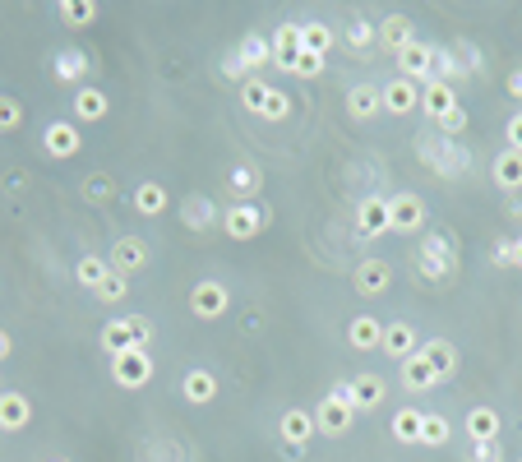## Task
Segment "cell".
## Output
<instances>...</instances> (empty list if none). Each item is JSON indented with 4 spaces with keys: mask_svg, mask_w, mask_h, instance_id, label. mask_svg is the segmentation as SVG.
I'll use <instances>...</instances> for the list:
<instances>
[{
    "mask_svg": "<svg viewBox=\"0 0 522 462\" xmlns=\"http://www.w3.org/2000/svg\"><path fill=\"white\" fill-rule=\"evenodd\" d=\"M416 158L435 171V176H444V181H458V176H467V171H472V162H476L472 148L462 144V139H444L439 130H425L421 139H416Z\"/></svg>",
    "mask_w": 522,
    "mask_h": 462,
    "instance_id": "cell-1",
    "label": "cell"
},
{
    "mask_svg": "<svg viewBox=\"0 0 522 462\" xmlns=\"http://www.w3.org/2000/svg\"><path fill=\"white\" fill-rule=\"evenodd\" d=\"M416 268H421L425 282H449L458 273V245H453L449 231H430L416 250Z\"/></svg>",
    "mask_w": 522,
    "mask_h": 462,
    "instance_id": "cell-2",
    "label": "cell"
},
{
    "mask_svg": "<svg viewBox=\"0 0 522 462\" xmlns=\"http://www.w3.org/2000/svg\"><path fill=\"white\" fill-rule=\"evenodd\" d=\"M241 107L250 111V116H264V121H287V116H292V98H287L282 88L264 84V74H255V79L241 84Z\"/></svg>",
    "mask_w": 522,
    "mask_h": 462,
    "instance_id": "cell-3",
    "label": "cell"
},
{
    "mask_svg": "<svg viewBox=\"0 0 522 462\" xmlns=\"http://www.w3.org/2000/svg\"><path fill=\"white\" fill-rule=\"evenodd\" d=\"M352 421H356L352 389H347V384H333V389H328V398H319V407H315V426H319V435L342 439L347 430H352Z\"/></svg>",
    "mask_w": 522,
    "mask_h": 462,
    "instance_id": "cell-4",
    "label": "cell"
},
{
    "mask_svg": "<svg viewBox=\"0 0 522 462\" xmlns=\"http://www.w3.org/2000/svg\"><path fill=\"white\" fill-rule=\"evenodd\" d=\"M153 370H158V361H153V347H130V352L111 356V379H116V389L139 393L148 379H153Z\"/></svg>",
    "mask_w": 522,
    "mask_h": 462,
    "instance_id": "cell-5",
    "label": "cell"
},
{
    "mask_svg": "<svg viewBox=\"0 0 522 462\" xmlns=\"http://www.w3.org/2000/svg\"><path fill=\"white\" fill-rule=\"evenodd\" d=\"M268 222H273V213H268V204H259V199L222 208V231H227L231 241H255Z\"/></svg>",
    "mask_w": 522,
    "mask_h": 462,
    "instance_id": "cell-6",
    "label": "cell"
},
{
    "mask_svg": "<svg viewBox=\"0 0 522 462\" xmlns=\"http://www.w3.org/2000/svg\"><path fill=\"white\" fill-rule=\"evenodd\" d=\"M231 310V287L218 278H204L190 287V315L199 319V324H218V319H227Z\"/></svg>",
    "mask_w": 522,
    "mask_h": 462,
    "instance_id": "cell-7",
    "label": "cell"
},
{
    "mask_svg": "<svg viewBox=\"0 0 522 462\" xmlns=\"http://www.w3.org/2000/svg\"><path fill=\"white\" fill-rule=\"evenodd\" d=\"M107 264H111V273H121V278H130V273H144V268L153 264V245H148L144 236H116Z\"/></svg>",
    "mask_w": 522,
    "mask_h": 462,
    "instance_id": "cell-8",
    "label": "cell"
},
{
    "mask_svg": "<svg viewBox=\"0 0 522 462\" xmlns=\"http://www.w3.org/2000/svg\"><path fill=\"white\" fill-rule=\"evenodd\" d=\"M398 79H407V84H416V88L430 84V79H435V47L416 37L407 51H398Z\"/></svg>",
    "mask_w": 522,
    "mask_h": 462,
    "instance_id": "cell-9",
    "label": "cell"
},
{
    "mask_svg": "<svg viewBox=\"0 0 522 462\" xmlns=\"http://www.w3.org/2000/svg\"><path fill=\"white\" fill-rule=\"evenodd\" d=\"M42 153L56 162H70L84 153V134H79V125L74 121H51L47 130H42Z\"/></svg>",
    "mask_w": 522,
    "mask_h": 462,
    "instance_id": "cell-10",
    "label": "cell"
},
{
    "mask_svg": "<svg viewBox=\"0 0 522 462\" xmlns=\"http://www.w3.org/2000/svg\"><path fill=\"white\" fill-rule=\"evenodd\" d=\"M425 218H430V213H425V199L412 195V190H402V195L389 199V227L398 231V236H412V231H421Z\"/></svg>",
    "mask_w": 522,
    "mask_h": 462,
    "instance_id": "cell-11",
    "label": "cell"
},
{
    "mask_svg": "<svg viewBox=\"0 0 522 462\" xmlns=\"http://www.w3.org/2000/svg\"><path fill=\"white\" fill-rule=\"evenodd\" d=\"M278 435H282V444H287V453H305V444L319 435L315 412H305V407H287L282 421H278Z\"/></svg>",
    "mask_w": 522,
    "mask_h": 462,
    "instance_id": "cell-12",
    "label": "cell"
},
{
    "mask_svg": "<svg viewBox=\"0 0 522 462\" xmlns=\"http://www.w3.org/2000/svg\"><path fill=\"white\" fill-rule=\"evenodd\" d=\"M379 352L393 356L398 365L407 361V356L421 352V333H416L412 319H389V324H384V342H379Z\"/></svg>",
    "mask_w": 522,
    "mask_h": 462,
    "instance_id": "cell-13",
    "label": "cell"
},
{
    "mask_svg": "<svg viewBox=\"0 0 522 462\" xmlns=\"http://www.w3.org/2000/svg\"><path fill=\"white\" fill-rule=\"evenodd\" d=\"M352 287L361 296H384L393 287V264H389V259H379V255L361 259V264H356V273H352Z\"/></svg>",
    "mask_w": 522,
    "mask_h": 462,
    "instance_id": "cell-14",
    "label": "cell"
},
{
    "mask_svg": "<svg viewBox=\"0 0 522 462\" xmlns=\"http://www.w3.org/2000/svg\"><path fill=\"white\" fill-rule=\"evenodd\" d=\"M389 227V199H379V195H365L361 204H356V236L361 241H379Z\"/></svg>",
    "mask_w": 522,
    "mask_h": 462,
    "instance_id": "cell-15",
    "label": "cell"
},
{
    "mask_svg": "<svg viewBox=\"0 0 522 462\" xmlns=\"http://www.w3.org/2000/svg\"><path fill=\"white\" fill-rule=\"evenodd\" d=\"M70 111H74V125H98V121H107L111 116V98L102 93V88L84 84V88H74Z\"/></svg>",
    "mask_w": 522,
    "mask_h": 462,
    "instance_id": "cell-16",
    "label": "cell"
},
{
    "mask_svg": "<svg viewBox=\"0 0 522 462\" xmlns=\"http://www.w3.org/2000/svg\"><path fill=\"white\" fill-rule=\"evenodd\" d=\"M453 107H462V102H458V88H453V84H444V79H430V84L421 88V116H425L430 125H439Z\"/></svg>",
    "mask_w": 522,
    "mask_h": 462,
    "instance_id": "cell-17",
    "label": "cell"
},
{
    "mask_svg": "<svg viewBox=\"0 0 522 462\" xmlns=\"http://www.w3.org/2000/svg\"><path fill=\"white\" fill-rule=\"evenodd\" d=\"M181 227L185 231H213L222 227V208L208 195H185L181 199Z\"/></svg>",
    "mask_w": 522,
    "mask_h": 462,
    "instance_id": "cell-18",
    "label": "cell"
},
{
    "mask_svg": "<svg viewBox=\"0 0 522 462\" xmlns=\"http://www.w3.org/2000/svg\"><path fill=\"white\" fill-rule=\"evenodd\" d=\"M33 426V402H28V393L19 389H5L0 393V430L5 435H19V430Z\"/></svg>",
    "mask_w": 522,
    "mask_h": 462,
    "instance_id": "cell-19",
    "label": "cell"
},
{
    "mask_svg": "<svg viewBox=\"0 0 522 462\" xmlns=\"http://www.w3.org/2000/svg\"><path fill=\"white\" fill-rule=\"evenodd\" d=\"M375 33H379V47L393 51V56H398V51H407L416 42V24L407 19V14H384V19L375 24Z\"/></svg>",
    "mask_w": 522,
    "mask_h": 462,
    "instance_id": "cell-20",
    "label": "cell"
},
{
    "mask_svg": "<svg viewBox=\"0 0 522 462\" xmlns=\"http://www.w3.org/2000/svg\"><path fill=\"white\" fill-rule=\"evenodd\" d=\"M231 56H236V65H241L245 79H255L259 65L273 61V47H268V37H264V33H245L241 42H236V51H231Z\"/></svg>",
    "mask_w": 522,
    "mask_h": 462,
    "instance_id": "cell-21",
    "label": "cell"
},
{
    "mask_svg": "<svg viewBox=\"0 0 522 462\" xmlns=\"http://www.w3.org/2000/svg\"><path fill=\"white\" fill-rule=\"evenodd\" d=\"M268 47H273V65L292 74V65L301 61V24H278L273 37H268Z\"/></svg>",
    "mask_w": 522,
    "mask_h": 462,
    "instance_id": "cell-22",
    "label": "cell"
},
{
    "mask_svg": "<svg viewBox=\"0 0 522 462\" xmlns=\"http://www.w3.org/2000/svg\"><path fill=\"white\" fill-rule=\"evenodd\" d=\"M379 98H384V111H389V116H412V111H421V88L407 84V79H389V84L379 88Z\"/></svg>",
    "mask_w": 522,
    "mask_h": 462,
    "instance_id": "cell-23",
    "label": "cell"
},
{
    "mask_svg": "<svg viewBox=\"0 0 522 462\" xmlns=\"http://www.w3.org/2000/svg\"><path fill=\"white\" fill-rule=\"evenodd\" d=\"M421 356L430 361V370H435L439 384L458 375V347H453L449 338H425V342H421Z\"/></svg>",
    "mask_w": 522,
    "mask_h": 462,
    "instance_id": "cell-24",
    "label": "cell"
},
{
    "mask_svg": "<svg viewBox=\"0 0 522 462\" xmlns=\"http://www.w3.org/2000/svg\"><path fill=\"white\" fill-rule=\"evenodd\" d=\"M51 74L56 84H70V88H84V74H88V56L79 47H61L51 56Z\"/></svg>",
    "mask_w": 522,
    "mask_h": 462,
    "instance_id": "cell-25",
    "label": "cell"
},
{
    "mask_svg": "<svg viewBox=\"0 0 522 462\" xmlns=\"http://www.w3.org/2000/svg\"><path fill=\"white\" fill-rule=\"evenodd\" d=\"M181 393H185V402H190V407H208V402L218 398V375H213V370H204V365H195V370H185Z\"/></svg>",
    "mask_w": 522,
    "mask_h": 462,
    "instance_id": "cell-26",
    "label": "cell"
},
{
    "mask_svg": "<svg viewBox=\"0 0 522 462\" xmlns=\"http://www.w3.org/2000/svg\"><path fill=\"white\" fill-rule=\"evenodd\" d=\"M347 389H352V407H356V416L361 412H375L379 402L389 398V384L379 375H356V379H347Z\"/></svg>",
    "mask_w": 522,
    "mask_h": 462,
    "instance_id": "cell-27",
    "label": "cell"
},
{
    "mask_svg": "<svg viewBox=\"0 0 522 462\" xmlns=\"http://www.w3.org/2000/svg\"><path fill=\"white\" fill-rule=\"evenodd\" d=\"M227 190L236 195V204H250V199L264 190V171H259L255 162H236V167L227 171Z\"/></svg>",
    "mask_w": 522,
    "mask_h": 462,
    "instance_id": "cell-28",
    "label": "cell"
},
{
    "mask_svg": "<svg viewBox=\"0 0 522 462\" xmlns=\"http://www.w3.org/2000/svg\"><path fill=\"white\" fill-rule=\"evenodd\" d=\"M462 435L472 439V444H495L499 439V412L495 407H472V412L462 416Z\"/></svg>",
    "mask_w": 522,
    "mask_h": 462,
    "instance_id": "cell-29",
    "label": "cell"
},
{
    "mask_svg": "<svg viewBox=\"0 0 522 462\" xmlns=\"http://www.w3.org/2000/svg\"><path fill=\"white\" fill-rule=\"evenodd\" d=\"M379 111H384V98H379V88L375 84H352L347 88V116L352 121H375Z\"/></svg>",
    "mask_w": 522,
    "mask_h": 462,
    "instance_id": "cell-30",
    "label": "cell"
},
{
    "mask_svg": "<svg viewBox=\"0 0 522 462\" xmlns=\"http://www.w3.org/2000/svg\"><path fill=\"white\" fill-rule=\"evenodd\" d=\"M490 176H495V185L504 190V195H522V153H513V148L495 153V162H490Z\"/></svg>",
    "mask_w": 522,
    "mask_h": 462,
    "instance_id": "cell-31",
    "label": "cell"
},
{
    "mask_svg": "<svg viewBox=\"0 0 522 462\" xmlns=\"http://www.w3.org/2000/svg\"><path fill=\"white\" fill-rule=\"evenodd\" d=\"M130 199H134V213H139V218H162L167 204H171V195H167V185L162 181H139Z\"/></svg>",
    "mask_w": 522,
    "mask_h": 462,
    "instance_id": "cell-32",
    "label": "cell"
},
{
    "mask_svg": "<svg viewBox=\"0 0 522 462\" xmlns=\"http://www.w3.org/2000/svg\"><path fill=\"white\" fill-rule=\"evenodd\" d=\"M347 342H352V352H379V342H384V319L356 315L352 324H347Z\"/></svg>",
    "mask_w": 522,
    "mask_h": 462,
    "instance_id": "cell-33",
    "label": "cell"
},
{
    "mask_svg": "<svg viewBox=\"0 0 522 462\" xmlns=\"http://www.w3.org/2000/svg\"><path fill=\"white\" fill-rule=\"evenodd\" d=\"M398 379H402V389H407V393H425V389H435V384H439L435 370H430V361H425L421 352L407 356V361L398 365Z\"/></svg>",
    "mask_w": 522,
    "mask_h": 462,
    "instance_id": "cell-34",
    "label": "cell"
},
{
    "mask_svg": "<svg viewBox=\"0 0 522 462\" xmlns=\"http://www.w3.org/2000/svg\"><path fill=\"white\" fill-rule=\"evenodd\" d=\"M84 204H93V208H102V204H116V195H121V185H116V176L111 171H93L84 181Z\"/></svg>",
    "mask_w": 522,
    "mask_h": 462,
    "instance_id": "cell-35",
    "label": "cell"
},
{
    "mask_svg": "<svg viewBox=\"0 0 522 462\" xmlns=\"http://www.w3.org/2000/svg\"><path fill=\"white\" fill-rule=\"evenodd\" d=\"M338 47V33L324 24V19H305L301 24V51H315V56H328Z\"/></svg>",
    "mask_w": 522,
    "mask_h": 462,
    "instance_id": "cell-36",
    "label": "cell"
},
{
    "mask_svg": "<svg viewBox=\"0 0 522 462\" xmlns=\"http://www.w3.org/2000/svg\"><path fill=\"white\" fill-rule=\"evenodd\" d=\"M107 278H111L107 255H79V264H74V282H79V287L98 292V287H102Z\"/></svg>",
    "mask_w": 522,
    "mask_h": 462,
    "instance_id": "cell-37",
    "label": "cell"
},
{
    "mask_svg": "<svg viewBox=\"0 0 522 462\" xmlns=\"http://www.w3.org/2000/svg\"><path fill=\"white\" fill-rule=\"evenodd\" d=\"M98 342H102V352L107 356H121V352H130L134 347V333H130V319H111V324H102V333H98Z\"/></svg>",
    "mask_w": 522,
    "mask_h": 462,
    "instance_id": "cell-38",
    "label": "cell"
},
{
    "mask_svg": "<svg viewBox=\"0 0 522 462\" xmlns=\"http://www.w3.org/2000/svg\"><path fill=\"white\" fill-rule=\"evenodd\" d=\"M421 421H425V412H416V407H402V412H393L389 435L398 439V444H421Z\"/></svg>",
    "mask_w": 522,
    "mask_h": 462,
    "instance_id": "cell-39",
    "label": "cell"
},
{
    "mask_svg": "<svg viewBox=\"0 0 522 462\" xmlns=\"http://www.w3.org/2000/svg\"><path fill=\"white\" fill-rule=\"evenodd\" d=\"M56 14H61L70 28H84V24H93V19L102 14V5H98V0H61Z\"/></svg>",
    "mask_w": 522,
    "mask_h": 462,
    "instance_id": "cell-40",
    "label": "cell"
},
{
    "mask_svg": "<svg viewBox=\"0 0 522 462\" xmlns=\"http://www.w3.org/2000/svg\"><path fill=\"white\" fill-rule=\"evenodd\" d=\"M444 444H449V416L425 412V421H421V449H444Z\"/></svg>",
    "mask_w": 522,
    "mask_h": 462,
    "instance_id": "cell-41",
    "label": "cell"
},
{
    "mask_svg": "<svg viewBox=\"0 0 522 462\" xmlns=\"http://www.w3.org/2000/svg\"><path fill=\"white\" fill-rule=\"evenodd\" d=\"M342 42H347V47L361 56V51H370L379 42V33H375V24H370V19H352V24H347V33H342Z\"/></svg>",
    "mask_w": 522,
    "mask_h": 462,
    "instance_id": "cell-42",
    "label": "cell"
},
{
    "mask_svg": "<svg viewBox=\"0 0 522 462\" xmlns=\"http://www.w3.org/2000/svg\"><path fill=\"white\" fill-rule=\"evenodd\" d=\"M435 79H444V84H462L467 79L462 61L453 56V47H435Z\"/></svg>",
    "mask_w": 522,
    "mask_h": 462,
    "instance_id": "cell-43",
    "label": "cell"
},
{
    "mask_svg": "<svg viewBox=\"0 0 522 462\" xmlns=\"http://www.w3.org/2000/svg\"><path fill=\"white\" fill-rule=\"evenodd\" d=\"M125 296H130V282H125L121 273H111V278L102 282L98 292H93V301H102V305H121Z\"/></svg>",
    "mask_w": 522,
    "mask_h": 462,
    "instance_id": "cell-44",
    "label": "cell"
},
{
    "mask_svg": "<svg viewBox=\"0 0 522 462\" xmlns=\"http://www.w3.org/2000/svg\"><path fill=\"white\" fill-rule=\"evenodd\" d=\"M453 56H458V61H462V70H467V79H472V74H481V70H486V56H481V47H476V42H453Z\"/></svg>",
    "mask_w": 522,
    "mask_h": 462,
    "instance_id": "cell-45",
    "label": "cell"
},
{
    "mask_svg": "<svg viewBox=\"0 0 522 462\" xmlns=\"http://www.w3.org/2000/svg\"><path fill=\"white\" fill-rule=\"evenodd\" d=\"M24 125V102H14V98H0V134H10Z\"/></svg>",
    "mask_w": 522,
    "mask_h": 462,
    "instance_id": "cell-46",
    "label": "cell"
},
{
    "mask_svg": "<svg viewBox=\"0 0 522 462\" xmlns=\"http://www.w3.org/2000/svg\"><path fill=\"white\" fill-rule=\"evenodd\" d=\"M324 61H328V56H315V51H301V61L292 65V74H296V79H319V74L328 70Z\"/></svg>",
    "mask_w": 522,
    "mask_h": 462,
    "instance_id": "cell-47",
    "label": "cell"
},
{
    "mask_svg": "<svg viewBox=\"0 0 522 462\" xmlns=\"http://www.w3.org/2000/svg\"><path fill=\"white\" fill-rule=\"evenodd\" d=\"M125 319H130L134 347H153V333H158V329H153V319H148V315H125Z\"/></svg>",
    "mask_w": 522,
    "mask_h": 462,
    "instance_id": "cell-48",
    "label": "cell"
},
{
    "mask_svg": "<svg viewBox=\"0 0 522 462\" xmlns=\"http://www.w3.org/2000/svg\"><path fill=\"white\" fill-rule=\"evenodd\" d=\"M435 130H439V134H444V139H458V134H462V130H467V107H453V111H449V116H444V121H439V125H435Z\"/></svg>",
    "mask_w": 522,
    "mask_h": 462,
    "instance_id": "cell-49",
    "label": "cell"
},
{
    "mask_svg": "<svg viewBox=\"0 0 522 462\" xmlns=\"http://www.w3.org/2000/svg\"><path fill=\"white\" fill-rule=\"evenodd\" d=\"M490 264H495V268H513V236H499L495 250H490Z\"/></svg>",
    "mask_w": 522,
    "mask_h": 462,
    "instance_id": "cell-50",
    "label": "cell"
},
{
    "mask_svg": "<svg viewBox=\"0 0 522 462\" xmlns=\"http://www.w3.org/2000/svg\"><path fill=\"white\" fill-rule=\"evenodd\" d=\"M504 139H509L513 153H522V111H513L509 125H504Z\"/></svg>",
    "mask_w": 522,
    "mask_h": 462,
    "instance_id": "cell-51",
    "label": "cell"
},
{
    "mask_svg": "<svg viewBox=\"0 0 522 462\" xmlns=\"http://www.w3.org/2000/svg\"><path fill=\"white\" fill-rule=\"evenodd\" d=\"M467 462H504V453H499V439L495 444H472V458Z\"/></svg>",
    "mask_w": 522,
    "mask_h": 462,
    "instance_id": "cell-52",
    "label": "cell"
},
{
    "mask_svg": "<svg viewBox=\"0 0 522 462\" xmlns=\"http://www.w3.org/2000/svg\"><path fill=\"white\" fill-rule=\"evenodd\" d=\"M509 93H513V98H518V102H522V65H518V70L509 74Z\"/></svg>",
    "mask_w": 522,
    "mask_h": 462,
    "instance_id": "cell-53",
    "label": "cell"
},
{
    "mask_svg": "<svg viewBox=\"0 0 522 462\" xmlns=\"http://www.w3.org/2000/svg\"><path fill=\"white\" fill-rule=\"evenodd\" d=\"M10 352H14V338L0 329V361H10Z\"/></svg>",
    "mask_w": 522,
    "mask_h": 462,
    "instance_id": "cell-54",
    "label": "cell"
},
{
    "mask_svg": "<svg viewBox=\"0 0 522 462\" xmlns=\"http://www.w3.org/2000/svg\"><path fill=\"white\" fill-rule=\"evenodd\" d=\"M513 268H522V236H513Z\"/></svg>",
    "mask_w": 522,
    "mask_h": 462,
    "instance_id": "cell-55",
    "label": "cell"
},
{
    "mask_svg": "<svg viewBox=\"0 0 522 462\" xmlns=\"http://www.w3.org/2000/svg\"><path fill=\"white\" fill-rule=\"evenodd\" d=\"M51 462H70V458H51Z\"/></svg>",
    "mask_w": 522,
    "mask_h": 462,
    "instance_id": "cell-56",
    "label": "cell"
},
{
    "mask_svg": "<svg viewBox=\"0 0 522 462\" xmlns=\"http://www.w3.org/2000/svg\"><path fill=\"white\" fill-rule=\"evenodd\" d=\"M518 462H522V458H518Z\"/></svg>",
    "mask_w": 522,
    "mask_h": 462,
    "instance_id": "cell-57",
    "label": "cell"
}]
</instances>
